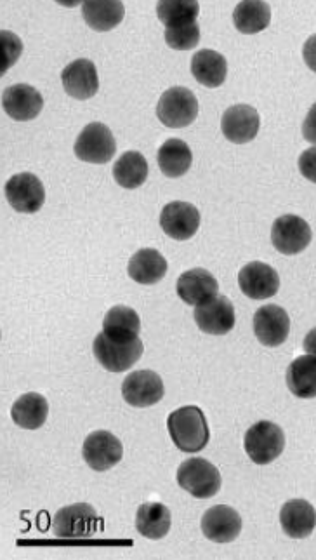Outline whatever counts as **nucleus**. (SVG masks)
Wrapping results in <instances>:
<instances>
[{
    "mask_svg": "<svg viewBox=\"0 0 316 560\" xmlns=\"http://www.w3.org/2000/svg\"><path fill=\"white\" fill-rule=\"evenodd\" d=\"M113 178L120 187L134 190L145 183L148 178V162L139 152H126L113 166Z\"/></svg>",
    "mask_w": 316,
    "mask_h": 560,
    "instance_id": "obj_31",
    "label": "nucleus"
},
{
    "mask_svg": "<svg viewBox=\"0 0 316 560\" xmlns=\"http://www.w3.org/2000/svg\"><path fill=\"white\" fill-rule=\"evenodd\" d=\"M167 260L157 249H139L138 253L132 254L129 265H127V274L132 280H136L138 284L143 286H152L164 279L167 274Z\"/></svg>",
    "mask_w": 316,
    "mask_h": 560,
    "instance_id": "obj_23",
    "label": "nucleus"
},
{
    "mask_svg": "<svg viewBox=\"0 0 316 560\" xmlns=\"http://www.w3.org/2000/svg\"><path fill=\"white\" fill-rule=\"evenodd\" d=\"M304 63L316 72V34L311 35L310 39L306 40L303 47Z\"/></svg>",
    "mask_w": 316,
    "mask_h": 560,
    "instance_id": "obj_37",
    "label": "nucleus"
},
{
    "mask_svg": "<svg viewBox=\"0 0 316 560\" xmlns=\"http://www.w3.org/2000/svg\"><path fill=\"white\" fill-rule=\"evenodd\" d=\"M164 394V381L155 371H136L122 383V397L132 407L155 406Z\"/></svg>",
    "mask_w": 316,
    "mask_h": 560,
    "instance_id": "obj_12",
    "label": "nucleus"
},
{
    "mask_svg": "<svg viewBox=\"0 0 316 560\" xmlns=\"http://www.w3.org/2000/svg\"><path fill=\"white\" fill-rule=\"evenodd\" d=\"M165 42L176 51H190L197 47L200 42V27L197 21L165 28Z\"/></svg>",
    "mask_w": 316,
    "mask_h": 560,
    "instance_id": "obj_33",
    "label": "nucleus"
},
{
    "mask_svg": "<svg viewBox=\"0 0 316 560\" xmlns=\"http://www.w3.org/2000/svg\"><path fill=\"white\" fill-rule=\"evenodd\" d=\"M271 21V7L266 2H240L233 11V23L238 32L254 35L268 28Z\"/></svg>",
    "mask_w": 316,
    "mask_h": 560,
    "instance_id": "obj_30",
    "label": "nucleus"
},
{
    "mask_svg": "<svg viewBox=\"0 0 316 560\" xmlns=\"http://www.w3.org/2000/svg\"><path fill=\"white\" fill-rule=\"evenodd\" d=\"M297 166L306 180L316 183V147L304 150L303 154L299 155Z\"/></svg>",
    "mask_w": 316,
    "mask_h": 560,
    "instance_id": "obj_35",
    "label": "nucleus"
},
{
    "mask_svg": "<svg viewBox=\"0 0 316 560\" xmlns=\"http://www.w3.org/2000/svg\"><path fill=\"white\" fill-rule=\"evenodd\" d=\"M178 484L186 493L198 500H209L221 489V474L211 461L204 458H190L178 468Z\"/></svg>",
    "mask_w": 316,
    "mask_h": 560,
    "instance_id": "obj_2",
    "label": "nucleus"
},
{
    "mask_svg": "<svg viewBox=\"0 0 316 560\" xmlns=\"http://www.w3.org/2000/svg\"><path fill=\"white\" fill-rule=\"evenodd\" d=\"M61 82L66 94L75 100H89L99 91L98 70L93 61L75 60L61 72Z\"/></svg>",
    "mask_w": 316,
    "mask_h": 560,
    "instance_id": "obj_19",
    "label": "nucleus"
},
{
    "mask_svg": "<svg viewBox=\"0 0 316 560\" xmlns=\"http://www.w3.org/2000/svg\"><path fill=\"white\" fill-rule=\"evenodd\" d=\"M139 333H141V319L136 314V310L126 305H117L108 310L103 320V334L108 340L115 343H132L138 340Z\"/></svg>",
    "mask_w": 316,
    "mask_h": 560,
    "instance_id": "obj_22",
    "label": "nucleus"
},
{
    "mask_svg": "<svg viewBox=\"0 0 316 560\" xmlns=\"http://www.w3.org/2000/svg\"><path fill=\"white\" fill-rule=\"evenodd\" d=\"M304 140L310 141L316 147V103L310 108L303 122Z\"/></svg>",
    "mask_w": 316,
    "mask_h": 560,
    "instance_id": "obj_36",
    "label": "nucleus"
},
{
    "mask_svg": "<svg viewBox=\"0 0 316 560\" xmlns=\"http://www.w3.org/2000/svg\"><path fill=\"white\" fill-rule=\"evenodd\" d=\"M82 456L93 470L106 472L110 468L117 467L122 461L124 447L112 432L96 430L93 434L87 435V439L84 440Z\"/></svg>",
    "mask_w": 316,
    "mask_h": 560,
    "instance_id": "obj_10",
    "label": "nucleus"
},
{
    "mask_svg": "<svg viewBox=\"0 0 316 560\" xmlns=\"http://www.w3.org/2000/svg\"><path fill=\"white\" fill-rule=\"evenodd\" d=\"M2 108L11 119L28 122L39 117L44 108V98L35 87L14 84L2 93Z\"/></svg>",
    "mask_w": 316,
    "mask_h": 560,
    "instance_id": "obj_16",
    "label": "nucleus"
},
{
    "mask_svg": "<svg viewBox=\"0 0 316 560\" xmlns=\"http://www.w3.org/2000/svg\"><path fill=\"white\" fill-rule=\"evenodd\" d=\"M280 524L289 538L304 540L315 531L316 510L310 501L289 500L280 510Z\"/></svg>",
    "mask_w": 316,
    "mask_h": 560,
    "instance_id": "obj_21",
    "label": "nucleus"
},
{
    "mask_svg": "<svg viewBox=\"0 0 316 560\" xmlns=\"http://www.w3.org/2000/svg\"><path fill=\"white\" fill-rule=\"evenodd\" d=\"M313 234L308 221L296 214H285L273 223L271 242L278 253L294 256L310 246Z\"/></svg>",
    "mask_w": 316,
    "mask_h": 560,
    "instance_id": "obj_8",
    "label": "nucleus"
},
{
    "mask_svg": "<svg viewBox=\"0 0 316 560\" xmlns=\"http://www.w3.org/2000/svg\"><path fill=\"white\" fill-rule=\"evenodd\" d=\"M6 199L18 213H39L46 202L42 181L32 173L14 174L4 187Z\"/></svg>",
    "mask_w": 316,
    "mask_h": 560,
    "instance_id": "obj_9",
    "label": "nucleus"
},
{
    "mask_svg": "<svg viewBox=\"0 0 316 560\" xmlns=\"http://www.w3.org/2000/svg\"><path fill=\"white\" fill-rule=\"evenodd\" d=\"M244 447L245 453L256 465H270L284 453V430L271 421H257L247 430Z\"/></svg>",
    "mask_w": 316,
    "mask_h": 560,
    "instance_id": "obj_3",
    "label": "nucleus"
},
{
    "mask_svg": "<svg viewBox=\"0 0 316 560\" xmlns=\"http://www.w3.org/2000/svg\"><path fill=\"white\" fill-rule=\"evenodd\" d=\"M197 115V96L186 87H171L158 100L157 117L165 127H188L195 122Z\"/></svg>",
    "mask_w": 316,
    "mask_h": 560,
    "instance_id": "obj_5",
    "label": "nucleus"
},
{
    "mask_svg": "<svg viewBox=\"0 0 316 560\" xmlns=\"http://www.w3.org/2000/svg\"><path fill=\"white\" fill-rule=\"evenodd\" d=\"M200 6L198 2H158V20L164 23L165 28L176 27L181 23L197 21Z\"/></svg>",
    "mask_w": 316,
    "mask_h": 560,
    "instance_id": "obj_32",
    "label": "nucleus"
},
{
    "mask_svg": "<svg viewBox=\"0 0 316 560\" xmlns=\"http://www.w3.org/2000/svg\"><path fill=\"white\" fill-rule=\"evenodd\" d=\"M75 155L89 164H106L117 152V141L110 127L101 122H93L84 127L75 141Z\"/></svg>",
    "mask_w": 316,
    "mask_h": 560,
    "instance_id": "obj_6",
    "label": "nucleus"
},
{
    "mask_svg": "<svg viewBox=\"0 0 316 560\" xmlns=\"http://www.w3.org/2000/svg\"><path fill=\"white\" fill-rule=\"evenodd\" d=\"M259 126H261V119L256 108L251 105H235L228 108L221 119L224 138L237 145H244L254 140L259 133Z\"/></svg>",
    "mask_w": 316,
    "mask_h": 560,
    "instance_id": "obj_17",
    "label": "nucleus"
},
{
    "mask_svg": "<svg viewBox=\"0 0 316 560\" xmlns=\"http://www.w3.org/2000/svg\"><path fill=\"white\" fill-rule=\"evenodd\" d=\"M143 350L145 347L139 338L132 343H115L108 340L105 334L99 333L93 343L94 357L110 373H122L131 369L141 359Z\"/></svg>",
    "mask_w": 316,
    "mask_h": 560,
    "instance_id": "obj_7",
    "label": "nucleus"
},
{
    "mask_svg": "<svg viewBox=\"0 0 316 560\" xmlns=\"http://www.w3.org/2000/svg\"><path fill=\"white\" fill-rule=\"evenodd\" d=\"M160 227L171 239H191L200 227V213L190 202H169L160 213Z\"/></svg>",
    "mask_w": 316,
    "mask_h": 560,
    "instance_id": "obj_15",
    "label": "nucleus"
},
{
    "mask_svg": "<svg viewBox=\"0 0 316 560\" xmlns=\"http://www.w3.org/2000/svg\"><path fill=\"white\" fill-rule=\"evenodd\" d=\"M198 329L212 336H223L235 327V308L226 296H214L195 308Z\"/></svg>",
    "mask_w": 316,
    "mask_h": 560,
    "instance_id": "obj_13",
    "label": "nucleus"
},
{
    "mask_svg": "<svg viewBox=\"0 0 316 560\" xmlns=\"http://www.w3.org/2000/svg\"><path fill=\"white\" fill-rule=\"evenodd\" d=\"M191 74L202 86H223L226 75H228V63L223 54L212 49H202L191 58Z\"/></svg>",
    "mask_w": 316,
    "mask_h": 560,
    "instance_id": "obj_24",
    "label": "nucleus"
},
{
    "mask_svg": "<svg viewBox=\"0 0 316 560\" xmlns=\"http://www.w3.org/2000/svg\"><path fill=\"white\" fill-rule=\"evenodd\" d=\"M304 350L310 355H315L316 357V327L311 329L310 333L306 334L304 338Z\"/></svg>",
    "mask_w": 316,
    "mask_h": 560,
    "instance_id": "obj_38",
    "label": "nucleus"
},
{
    "mask_svg": "<svg viewBox=\"0 0 316 560\" xmlns=\"http://www.w3.org/2000/svg\"><path fill=\"white\" fill-rule=\"evenodd\" d=\"M287 387L299 399L316 397V357L301 355L287 369Z\"/></svg>",
    "mask_w": 316,
    "mask_h": 560,
    "instance_id": "obj_26",
    "label": "nucleus"
},
{
    "mask_svg": "<svg viewBox=\"0 0 316 560\" xmlns=\"http://www.w3.org/2000/svg\"><path fill=\"white\" fill-rule=\"evenodd\" d=\"M171 510L164 503H143L136 514V529L148 540H162L171 531Z\"/></svg>",
    "mask_w": 316,
    "mask_h": 560,
    "instance_id": "obj_25",
    "label": "nucleus"
},
{
    "mask_svg": "<svg viewBox=\"0 0 316 560\" xmlns=\"http://www.w3.org/2000/svg\"><path fill=\"white\" fill-rule=\"evenodd\" d=\"M167 430L174 446L183 453H198L211 440V430L204 411L197 406L179 407L172 411L167 418Z\"/></svg>",
    "mask_w": 316,
    "mask_h": 560,
    "instance_id": "obj_1",
    "label": "nucleus"
},
{
    "mask_svg": "<svg viewBox=\"0 0 316 560\" xmlns=\"http://www.w3.org/2000/svg\"><path fill=\"white\" fill-rule=\"evenodd\" d=\"M202 533L214 543H231L242 531V517L235 508L216 505L202 517Z\"/></svg>",
    "mask_w": 316,
    "mask_h": 560,
    "instance_id": "obj_18",
    "label": "nucleus"
},
{
    "mask_svg": "<svg viewBox=\"0 0 316 560\" xmlns=\"http://www.w3.org/2000/svg\"><path fill=\"white\" fill-rule=\"evenodd\" d=\"M290 333L289 314L278 305H266L254 315V334L264 347L284 345Z\"/></svg>",
    "mask_w": 316,
    "mask_h": 560,
    "instance_id": "obj_14",
    "label": "nucleus"
},
{
    "mask_svg": "<svg viewBox=\"0 0 316 560\" xmlns=\"http://www.w3.org/2000/svg\"><path fill=\"white\" fill-rule=\"evenodd\" d=\"M99 517L89 503L61 508L53 519V531L63 540H86L98 531Z\"/></svg>",
    "mask_w": 316,
    "mask_h": 560,
    "instance_id": "obj_4",
    "label": "nucleus"
},
{
    "mask_svg": "<svg viewBox=\"0 0 316 560\" xmlns=\"http://www.w3.org/2000/svg\"><path fill=\"white\" fill-rule=\"evenodd\" d=\"M238 286L251 300H268L280 289V277L268 263L251 261L238 274Z\"/></svg>",
    "mask_w": 316,
    "mask_h": 560,
    "instance_id": "obj_11",
    "label": "nucleus"
},
{
    "mask_svg": "<svg viewBox=\"0 0 316 560\" xmlns=\"http://www.w3.org/2000/svg\"><path fill=\"white\" fill-rule=\"evenodd\" d=\"M176 291L186 305L198 307L205 301L212 300L214 296H218V280L204 268H193L179 277Z\"/></svg>",
    "mask_w": 316,
    "mask_h": 560,
    "instance_id": "obj_20",
    "label": "nucleus"
},
{
    "mask_svg": "<svg viewBox=\"0 0 316 560\" xmlns=\"http://www.w3.org/2000/svg\"><path fill=\"white\" fill-rule=\"evenodd\" d=\"M49 404L44 395L25 394L14 402L11 407V418L18 427L25 430H39L47 420Z\"/></svg>",
    "mask_w": 316,
    "mask_h": 560,
    "instance_id": "obj_27",
    "label": "nucleus"
},
{
    "mask_svg": "<svg viewBox=\"0 0 316 560\" xmlns=\"http://www.w3.org/2000/svg\"><path fill=\"white\" fill-rule=\"evenodd\" d=\"M191 160H193L191 148L186 145V141L178 138L164 141V145L158 148V167L167 178L185 176L190 171Z\"/></svg>",
    "mask_w": 316,
    "mask_h": 560,
    "instance_id": "obj_28",
    "label": "nucleus"
},
{
    "mask_svg": "<svg viewBox=\"0 0 316 560\" xmlns=\"http://www.w3.org/2000/svg\"><path fill=\"white\" fill-rule=\"evenodd\" d=\"M82 14L87 25L96 32H108L113 30L124 20L126 7L122 2L112 0V2H84L82 4Z\"/></svg>",
    "mask_w": 316,
    "mask_h": 560,
    "instance_id": "obj_29",
    "label": "nucleus"
},
{
    "mask_svg": "<svg viewBox=\"0 0 316 560\" xmlns=\"http://www.w3.org/2000/svg\"><path fill=\"white\" fill-rule=\"evenodd\" d=\"M21 51H23V44H21L20 37L4 30L0 34V58H2L0 75L6 74L7 68L13 67L20 58Z\"/></svg>",
    "mask_w": 316,
    "mask_h": 560,
    "instance_id": "obj_34",
    "label": "nucleus"
}]
</instances>
